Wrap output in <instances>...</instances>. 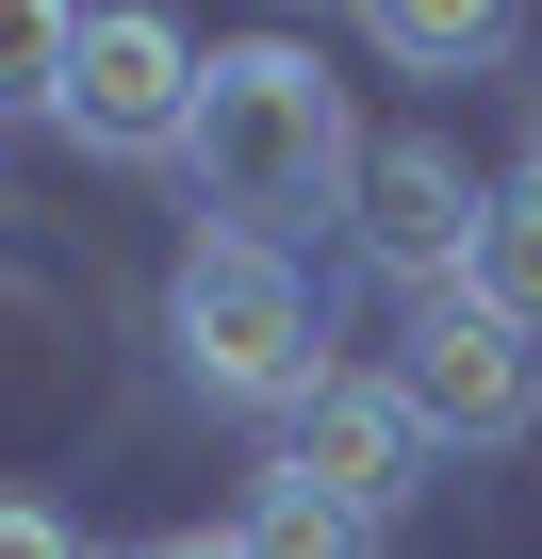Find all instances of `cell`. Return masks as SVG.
Here are the masks:
<instances>
[{
	"label": "cell",
	"mask_w": 542,
	"mask_h": 559,
	"mask_svg": "<svg viewBox=\"0 0 542 559\" xmlns=\"http://www.w3.org/2000/svg\"><path fill=\"white\" fill-rule=\"evenodd\" d=\"M181 165H197L214 230H263V247H280V230L346 214L362 116H346V83H329L313 50L246 34V50H197V132H181Z\"/></svg>",
	"instance_id": "1"
},
{
	"label": "cell",
	"mask_w": 542,
	"mask_h": 559,
	"mask_svg": "<svg viewBox=\"0 0 542 559\" xmlns=\"http://www.w3.org/2000/svg\"><path fill=\"white\" fill-rule=\"evenodd\" d=\"M246 559H378V510H346V493H313V477L263 461V493H246Z\"/></svg>",
	"instance_id": "9"
},
{
	"label": "cell",
	"mask_w": 542,
	"mask_h": 559,
	"mask_svg": "<svg viewBox=\"0 0 542 559\" xmlns=\"http://www.w3.org/2000/svg\"><path fill=\"white\" fill-rule=\"evenodd\" d=\"M378 379L411 395L427 444H526V428H542V346H526L509 313H477L460 280H444V297H411V330H395Z\"/></svg>",
	"instance_id": "3"
},
{
	"label": "cell",
	"mask_w": 542,
	"mask_h": 559,
	"mask_svg": "<svg viewBox=\"0 0 542 559\" xmlns=\"http://www.w3.org/2000/svg\"><path fill=\"white\" fill-rule=\"evenodd\" d=\"M280 477H313V493H346V510H411V477H427V428H411V395L395 379H313L297 412H280Z\"/></svg>",
	"instance_id": "6"
},
{
	"label": "cell",
	"mask_w": 542,
	"mask_h": 559,
	"mask_svg": "<svg viewBox=\"0 0 542 559\" xmlns=\"http://www.w3.org/2000/svg\"><path fill=\"white\" fill-rule=\"evenodd\" d=\"M346 214H362V263H395L411 297H444L460 247H477V214H493V181H477L444 132H378L362 181H346Z\"/></svg>",
	"instance_id": "5"
},
{
	"label": "cell",
	"mask_w": 542,
	"mask_h": 559,
	"mask_svg": "<svg viewBox=\"0 0 542 559\" xmlns=\"http://www.w3.org/2000/svg\"><path fill=\"white\" fill-rule=\"evenodd\" d=\"M460 297L542 346V181H493V214H477V247H460Z\"/></svg>",
	"instance_id": "7"
},
{
	"label": "cell",
	"mask_w": 542,
	"mask_h": 559,
	"mask_svg": "<svg viewBox=\"0 0 542 559\" xmlns=\"http://www.w3.org/2000/svg\"><path fill=\"white\" fill-rule=\"evenodd\" d=\"M526 181H542V99H526Z\"/></svg>",
	"instance_id": "13"
},
{
	"label": "cell",
	"mask_w": 542,
	"mask_h": 559,
	"mask_svg": "<svg viewBox=\"0 0 542 559\" xmlns=\"http://www.w3.org/2000/svg\"><path fill=\"white\" fill-rule=\"evenodd\" d=\"M181 132H197V50H181V17L99 0L83 50H67V148H99V165H165Z\"/></svg>",
	"instance_id": "4"
},
{
	"label": "cell",
	"mask_w": 542,
	"mask_h": 559,
	"mask_svg": "<svg viewBox=\"0 0 542 559\" xmlns=\"http://www.w3.org/2000/svg\"><path fill=\"white\" fill-rule=\"evenodd\" d=\"M0 559H99V543H83L50 493H0Z\"/></svg>",
	"instance_id": "11"
},
{
	"label": "cell",
	"mask_w": 542,
	"mask_h": 559,
	"mask_svg": "<svg viewBox=\"0 0 542 559\" xmlns=\"http://www.w3.org/2000/svg\"><path fill=\"white\" fill-rule=\"evenodd\" d=\"M67 50H83L67 0H0V116H67Z\"/></svg>",
	"instance_id": "10"
},
{
	"label": "cell",
	"mask_w": 542,
	"mask_h": 559,
	"mask_svg": "<svg viewBox=\"0 0 542 559\" xmlns=\"http://www.w3.org/2000/svg\"><path fill=\"white\" fill-rule=\"evenodd\" d=\"M362 34H378L395 67L460 83V67H493V50H509V0H362Z\"/></svg>",
	"instance_id": "8"
},
{
	"label": "cell",
	"mask_w": 542,
	"mask_h": 559,
	"mask_svg": "<svg viewBox=\"0 0 542 559\" xmlns=\"http://www.w3.org/2000/svg\"><path fill=\"white\" fill-rule=\"evenodd\" d=\"M132 559H246V526H165V543H132Z\"/></svg>",
	"instance_id": "12"
},
{
	"label": "cell",
	"mask_w": 542,
	"mask_h": 559,
	"mask_svg": "<svg viewBox=\"0 0 542 559\" xmlns=\"http://www.w3.org/2000/svg\"><path fill=\"white\" fill-rule=\"evenodd\" d=\"M165 346L214 412H297L329 379V330H313V280L297 247H263V230H197L181 280H165Z\"/></svg>",
	"instance_id": "2"
}]
</instances>
